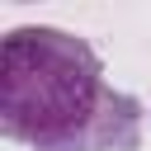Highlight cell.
Wrapping results in <instances>:
<instances>
[{
	"label": "cell",
	"mask_w": 151,
	"mask_h": 151,
	"mask_svg": "<svg viewBox=\"0 0 151 151\" xmlns=\"http://www.w3.org/2000/svg\"><path fill=\"white\" fill-rule=\"evenodd\" d=\"M0 132L28 151H132L142 104L104 80L85 38L24 24L0 42Z\"/></svg>",
	"instance_id": "cell-1"
}]
</instances>
